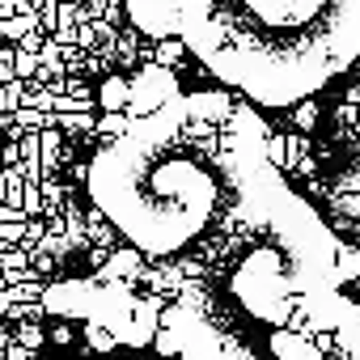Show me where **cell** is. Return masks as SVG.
Returning <instances> with one entry per match:
<instances>
[{"instance_id": "cell-1", "label": "cell", "mask_w": 360, "mask_h": 360, "mask_svg": "<svg viewBox=\"0 0 360 360\" xmlns=\"http://www.w3.org/2000/svg\"><path fill=\"white\" fill-rule=\"evenodd\" d=\"M165 314L183 360H360V301L343 292L347 255L288 191L259 119L242 110L233 191Z\"/></svg>"}, {"instance_id": "cell-2", "label": "cell", "mask_w": 360, "mask_h": 360, "mask_svg": "<svg viewBox=\"0 0 360 360\" xmlns=\"http://www.w3.org/2000/svg\"><path fill=\"white\" fill-rule=\"evenodd\" d=\"M242 110L225 94L174 98L123 127L94 165L89 195L144 255L200 242L233 191Z\"/></svg>"}, {"instance_id": "cell-3", "label": "cell", "mask_w": 360, "mask_h": 360, "mask_svg": "<svg viewBox=\"0 0 360 360\" xmlns=\"http://www.w3.org/2000/svg\"><path fill=\"white\" fill-rule=\"evenodd\" d=\"M140 26L178 34L259 106L301 102L360 56V0H153Z\"/></svg>"}]
</instances>
